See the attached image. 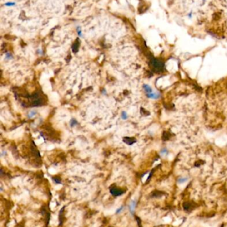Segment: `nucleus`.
<instances>
[{
	"instance_id": "obj_1",
	"label": "nucleus",
	"mask_w": 227,
	"mask_h": 227,
	"mask_svg": "<svg viewBox=\"0 0 227 227\" xmlns=\"http://www.w3.org/2000/svg\"><path fill=\"white\" fill-rule=\"evenodd\" d=\"M111 194L112 195H113L115 197H118V196H120V195H123L124 193V191L122 189H119V188H116V187H114L111 189L110 190Z\"/></svg>"
},
{
	"instance_id": "obj_2",
	"label": "nucleus",
	"mask_w": 227,
	"mask_h": 227,
	"mask_svg": "<svg viewBox=\"0 0 227 227\" xmlns=\"http://www.w3.org/2000/svg\"><path fill=\"white\" fill-rule=\"evenodd\" d=\"M135 206H136V203L135 201H133L131 202V203L130 204L129 206V208H130V211H131V214H133L134 213V211H135Z\"/></svg>"
},
{
	"instance_id": "obj_3",
	"label": "nucleus",
	"mask_w": 227,
	"mask_h": 227,
	"mask_svg": "<svg viewBox=\"0 0 227 227\" xmlns=\"http://www.w3.org/2000/svg\"><path fill=\"white\" fill-rule=\"evenodd\" d=\"M143 88H144L145 91L146 92L147 94L152 93V88H151V87L149 86V85H147V84H145V85L143 86Z\"/></svg>"
},
{
	"instance_id": "obj_4",
	"label": "nucleus",
	"mask_w": 227,
	"mask_h": 227,
	"mask_svg": "<svg viewBox=\"0 0 227 227\" xmlns=\"http://www.w3.org/2000/svg\"><path fill=\"white\" fill-rule=\"evenodd\" d=\"M160 96V94H157V93H151V94H147V96L150 98H153V99H156V98H158Z\"/></svg>"
},
{
	"instance_id": "obj_5",
	"label": "nucleus",
	"mask_w": 227,
	"mask_h": 227,
	"mask_svg": "<svg viewBox=\"0 0 227 227\" xmlns=\"http://www.w3.org/2000/svg\"><path fill=\"white\" fill-rule=\"evenodd\" d=\"M121 118L123 120H126V118H128V115L126 114V112L125 111H123L121 114Z\"/></svg>"
},
{
	"instance_id": "obj_6",
	"label": "nucleus",
	"mask_w": 227,
	"mask_h": 227,
	"mask_svg": "<svg viewBox=\"0 0 227 227\" xmlns=\"http://www.w3.org/2000/svg\"><path fill=\"white\" fill-rule=\"evenodd\" d=\"M35 112H34V111H31V112L29 113V118H31V117H33L35 115Z\"/></svg>"
},
{
	"instance_id": "obj_7",
	"label": "nucleus",
	"mask_w": 227,
	"mask_h": 227,
	"mask_svg": "<svg viewBox=\"0 0 227 227\" xmlns=\"http://www.w3.org/2000/svg\"><path fill=\"white\" fill-rule=\"evenodd\" d=\"M15 4V3H14V2H9V3H5V5H6V6H13Z\"/></svg>"
},
{
	"instance_id": "obj_8",
	"label": "nucleus",
	"mask_w": 227,
	"mask_h": 227,
	"mask_svg": "<svg viewBox=\"0 0 227 227\" xmlns=\"http://www.w3.org/2000/svg\"><path fill=\"white\" fill-rule=\"evenodd\" d=\"M75 124H77V121L75 120H71V126H75Z\"/></svg>"
},
{
	"instance_id": "obj_9",
	"label": "nucleus",
	"mask_w": 227,
	"mask_h": 227,
	"mask_svg": "<svg viewBox=\"0 0 227 227\" xmlns=\"http://www.w3.org/2000/svg\"><path fill=\"white\" fill-rule=\"evenodd\" d=\"M77 32H78V35H79V36L82 37V32H81V29H79V27L77 29Z\"/></svg>"
},
{
	"instance_id": "obj_10",
	"label": "nucleus",
	"mask_w": 227,
	"mask_h": 227,
	"mask_svg": "<svg viewBox=\"0 0 227 227\" xmlns=\"http://www.w3.org/2000/svg\"><path fill=\"white\" fill-rule=\"evenodd\" d=\"M123 208V206H122V207H121L120 208H118V209H117V211H116V213H117V214H118V213H120L121 211V210H122Z\"/></svg>"
},
{
	"instance_id": "obj_11",
	"label": "nucleus",
	"mask_w": 227,
	"mask_h": 227,
	"mask_svg": "<svg viewBox=\"0 0 227 227\" xmlns=\"http://www.w3.org/2000/svg\"><path fill=\"white\" fill-rule=\"evenodd\" d=\"M187 181V179H184V178H182V179H179L178 180V182L179 183H182V182H185Z\"/></svg>"
},
{
	"instance_id": "obj_12",
	"label": "nucleus",
	"mask_w": 227,
	"mask_h": 227,
	"mask_svg": "<svg viewBox=\"0 0 227 227\" xmlns=\"http://www.w3.org/2000/svg\"><path fill=\"white\" fill-rule=\"evenodd\" d=\"M127 139H128V140H129V141H130V139H131V138H127ZM126 144H129V145H131V143H129V142H128V141H127V142H126Z\"/></svg>"
}]
</instances>
